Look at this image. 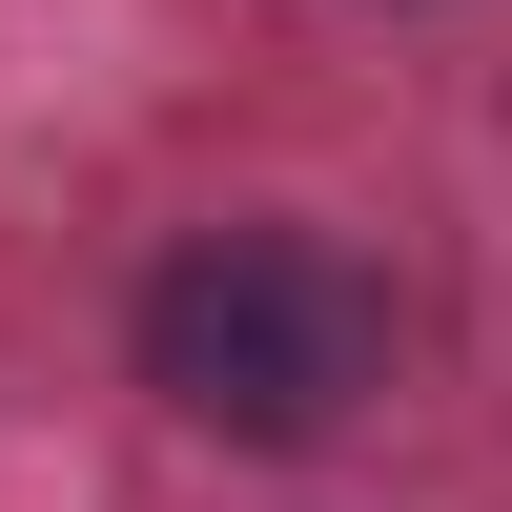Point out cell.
Segmentation results:
<instances>
[{
    "label": "cell",
    "mask_w": 512,
    "mask_h": 512,
    "mask_svg": "<svg viewBox=\"0 0 512 512\" xmlns=\"http://www.w3.org/2000/svg\"><path fill=\"white\" fill-rule=\"evenodd\" d=\"M144 390L226 451H328L390 390V287L328 226H205L144 267Z\"/></svg>",
    "instance_id": "obj_1"
}]
</instances>
